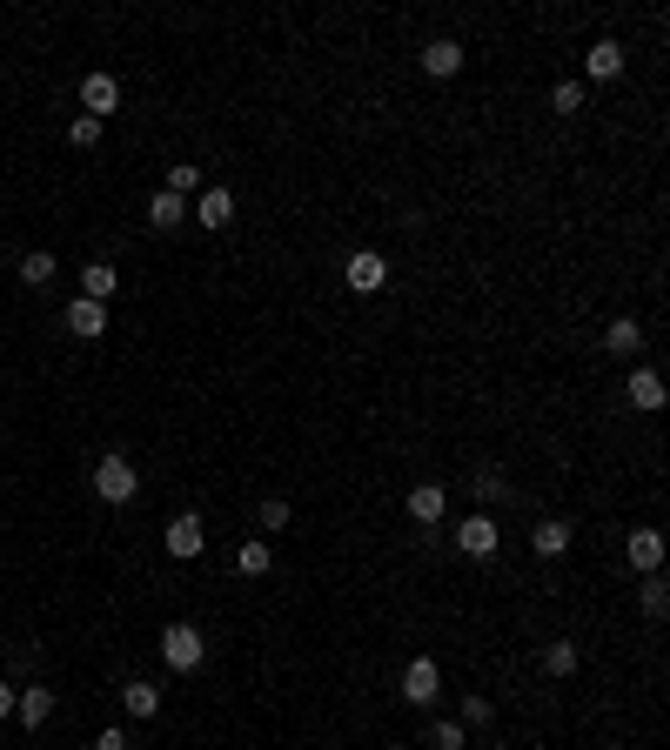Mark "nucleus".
Segmentation results:
<instances>
[{"mask_svg": "<svg viewBox=\"0 0 670 750\" xmlns=\"http://www.w3.org/2000/svg\"><path fill=\"white\" fill-rule=\"evenodd\" d=\"M94 750H128V737H121V730H101V737H94Z\"/></svg>", "mask_w": 670, "mask_h": 750, "instance_id": "nucleus-32", "label": "nucleus"}, {"mask_svg": "<svg viewBox=\"0 0 670 750\" xmlns=\"http://www.w3.org/2000/svg\"><path fill=\"white\" fill-rule=\"evenodd\" d=\"M148 221H155V228H175V221H188V208H181V195H168V188H161V195L148 201Z\"/></svg>", "mask_w": 670, "mask_h": 750, "instance_id": "nucleus-23", "label": "nucleus"}, {"mask_svg": "<svg viewBox=\"0 0 670 750\" xmlns=\"http://www.w3.org/2000/svg\"><path fill=\"white\" fill-rule=\"evenodd\" d=\"M61 322H67V329H74V335H88V342H94V335L108 329V302H88V295H74Z\"/></svg>", "mask_w": 670, "mask_h": 750, "instance_id": "nucleus-8", "label": "nucleus"}, {"mask_svg": "<svg viewBox=\"0 0 670 750\" xmlns=\"http://www.w3.org/2000/svg\"><path fill=\"white\" fill-rule=\"evenodd\" d=\"M81 108H88L94 121H108V114L121 108V81H114V74H88V81H81Z\"/></svg>", "mask_w": 670, "mask_h": 750, "instance_id": "nucleus-6", "label": "nucleus"}, {"mask_svg": "<svg viewBox=\"0 0 670 750\" xmlns=\"http://www.w3.org/2000/svg\"><path fill=\"white\" fill-rule=\"evenodd\" d=\"M114 282H121V275H114L108 262H88V268H81V295H88V302H108Z\"/></svg>", "mask_w": 670, "mask_h": 750, "instance_id": "nucleus-18", "label": "nucleus"}, {"mask_svg": "<svg viewBox=\"0 0 670 750\" xmlns=\"http://www.w3.org/2000/svg\"><path fill=\"white\" fill-rule=\"evenodd\" d=\"M436 690H443V670H436L429 657H416L409 670H402V697H409L416 710H423V704H436Z\"/></svg>", "mask_w": 670, "mask_h": 750, "instance_id": "nucleus-5", "label": "nucleus"}, {"mask_svg": "<svg viewBox=\"0 0 670 750\" xmlns=\"http://www.w3.org/2000/svg\"><path fill=\"white\" fill-rule=\"evenodd\" d=\"M543 670H550V677H577V643L557 637L550 650H543Z\"/></svg>", "mask_w": 670, "mask_h": 750, "instance_id": "nucleus-20", "label": "nucleus"}, {"mask_svg": "<svg viewBox=\"0 0 670 750\" xmlns=\"http://www.w3.org/2000/svg\"><path fill=\"white\" fill-rule=\"evenodd\" d=\"M21 282H27V288H47V282H54V255H47V248L21 255Z\"/></svg>", "mask_w": 670, "mask_h": 750, "instance_id": "nucleus-22", "label": "nucleus"}, {"mask_svg": "<svg viewBox=\"0 0 670 750\" xmlns=\"http://www.w3.org/2000/svg\"><path fill=\"white\" fill-rule=\"evenodd\" d=\"M201 188V168L195 161H175V168H168V195H195Z\"/></svg>", "mask_w": 670, "mask_h": 750, "instance_id": "nucleus-24", "label": "nucleus"}, {"mask_svg": "<svg viewBox=\"0 0 670 750\" xmlns=\"http://www.w3.org/2000/svg\"><path fill=\"white\" fill-rule=\"evenodd\" d=\"M342 275H349V288H356V295H376V288L389 282V262H382L376 248H356V255L342 262Z\"/></svg>", "mask_w": 670, "mask_h": 750, "instance_id": "nucleus-3", "label": "nucleus"}, {"mask_svg": "<svg viewBox=\"0 0 670 750\" xmlns=\"http://www.w3.org/2000/svg\"><path fill=\"white\" fill-rule=\"evenodd\" d=\"M0 717H14V684H0Z\"/></svg>", "mask_w": 670, "mask_h": 750, "instance_id": "nucleus-33", "label": "nucleus"}, {"mask_svg": "<svg viewBox=\"0 0 670 750\" xmlns=\"http://www.w3.org/2000/svg\"><path fill=\"white\" fill-rule=\"evenodd\" d=\"M550 101H557V114H577V108H583V88H577V81H557V94H550Z\"/></svg>", "mask_w": 670, "mask_h": 750, "instance_id": "nucleus-28", "label": "nucleus"}, {"mask_svg": "<svg viewBox=\"0 0 670 750\" xmlns=\"http://www.w3.org/2000/svg\"><path fill=\"white\" fill-rule=\"evenodd\" d=\"M134 489H141V476H134L128 456H101V463H94V496H101V503H128Z\"/></svg>", "mask_w": 670, "mask_h": 750, "instance_id": "nucleus-2", "label": "nucleus"}, {"mask_svg": "<svg viewBox=\"0 0 670 750\" xmlns=\"http://www.w3.org/2000/svg\"><path fill=\"white\" fill-rule=\"evenodd\" d=\"M657 563H664V536H657V530H637V536H630V570L657 576Z\"/></svg>", "mask_w": 670, "mask_h": 750, "instance_id": "nucleus-12", "label": "nucleus"}, {"mask_svg": "<svg viewBox=\"0 0 670 750\" xmlns=\"http://www.w3.org/2000/svg\"><path fill=\"white\" fill-rule=\"evenodd\" d=\"M201 543H208V536H201V516H195V509H181L175 523H168V556L188 563V556H201Z\"/></svg>", "mask_w": 670, "mask_h": 750, "instance_id": "nucleus-7", "label": "nucleus"}, {"mask_svg": "<svg viewBox=\"0 0 670 750\" xmlns=\"http://www.w3.org/2000/svg\"><path fill=\"white\" fill-rule=\"evenodd\" d=\"M429 744L436 750H463V724H436L429 730Z\"/></svg>", "mask_w": 670, "mask_h": 750, "instance_id": "nucleus-29", "label": "nucleus"}, {"mask_svg": "<svg viewBox=\"0 0 670 750\" xmlns=\"http://www.w3.org/2000/svg\"><path fill=\"white\" fill-rule=\"evenodd\" d=\"M490 717H496L490 697H469V704H463V724H490Z\"/></svg>", "mask_w": 670, "mask_h": 750, "instance_id": "nucleus-31", "label": "nucleus"}, {"mask_svg": "<svg viewBox=\"0 0 670 750\" xmlns=\"http://www.w3.org/2000/svg\"><path fill=\"white\" fill-rule=\"evenodd\" d=\"M201 650H208V643H201L195 623H168V630H161V657H168V670H181V677L201 670Z\"/></svg>", "mask_w": 670, "mask_h": 750, "instance_id": "nucleus-1", "label": "nucleus"}, {"mask_svg": "<svg viewBox=\"0 0 670 750\" xmlns=\"http://www.w3.org/2000/svg\"><path fill=\"white\" fill-rule=\"evenodd\" d=\"M409 516H416V523H443V483H416L409 489Z\"/></svg>", "mask_w": 670, "mask_h": 750, "instance_id": "nucleus-13", "label": "nucleus"}, {"mask_svg": "<svg viewBox=\"0 0 670 750\" xmlns=\"http://www.w3.org/2000/svg\"><path fill=\"white\" fill-rule=\"evenodd\" d=\"M603 349H610V355H637V349H644V329L624 315V322H610V329H603Z\"/></svg>", "mask_w": 670, "mask_h": 750, "instance_id": "nucleus-17", "label": "nucleus"}, {"mask_svg": "<svg viewBox=\"0 0 670 750\" xmlns=\"http://www.w3.org/2000/svg\"><path fill=\"white\" fill-rule=\"evenodd\" d=\"M530 543H536V556H563L570 550V523H563V516H543Z\"/></svg>", "mask_w": 670, "mask_h": 750, "instance_id": "nucleus-14", "label": "nucleus"}, {"mask_svg": "<svg viewBox=\"0 0 670 750\" xmlns=\"http://www.w3.org/2000/svg\"><path fill=\"white\" fill-rule=\"evenodd\" d=\"M195 215H201V228H228V221H235V195H228V188H201Z\"/></svg>", "mask_w": 670, "mask_h": 750, "instance_id": "nucleus-10", "label": "nucleus"}, {"mask_svg": "<svg viewBox=\"0 0 670 750\" xmlns=\"http://www.w3.org/2000/svg\"><path fill=\"white\" fill-rule=\"evenodd\" d=\"M47 710H54V690H47V684L14 690V717H21L27 730H41V724H47Z\"/></svg>", "mask_w": 670, "mask_h": 750, "instance_id": "nucleus-9", "label": "nucleus"}, {"mask_svg": "<svg viewBox=\"0 0 670 750\" xmlns=\"http://www.w3.org/2000/svg\"><path fill=\"white\" fill-rule=\"evenodd\" d=\"M67 141H74V148H94V141H101V121H94V114H81V121L67 128Z\"/></svg>", "mask_w": 670, "mask_h": 750, "instance_id": "nucleus-27", "label": "nucleus"}, {"mask_svg": "<svg viewBox=\"0 0 670 750\" xmlns=\"http://www.w3.org/2000/svg\"><path fill=\"white\" fill-rule=\"evenodd\" d=\"M670 610V583L664 576H644V617H664Z\"/></svg>", "mask_w": 670, "mask_h": 750, "instance_id": "nucleus-25", "label": "nucleus"}, {"mask_svg": "<svg viewBox=\"0 0 670 750\" xmlns=\"http://www.w3.org/2000/svg\"><path fill=\"white\" fill-rule=\"evenodd\" d=\"M630 402H637V409H664V375L637 369V375H630Z\"/></svg>", "mask_w": 670, "mask_h": 750, "instance_id": "nucleus-16", "label": "nucleus"}, {"mask_svg": "<svg viewBox=\"0 0 670 750\" xmlns=\"http://www.w3.org/2000/svg\"><path fill=\"white\" fill-rule=\"evenodd\" d=\"M423 67L436 74V81H449V74L463 67V47H456V41H429V47H423Z\"/></svg>", "mask_w": 670, "mask_h": 750, "instance_id": "nucleus-15", "label": "nucleus"}, {"mask_svg": "<svg viewBox=\"0 0 670 750\" xmlns=\"http://www.w3.org/2000/svg\"><path fill=\"white\" fill-rule=\"evenodd\" d=\"M121 704H128V717H155V710H161V690H155V684H128V690H121Z\"/></svg>", "mask_w": 670, "mask_h": 750, "instance_id": "nucleus-21", "label": "nucleus"}, {"mask_svg": "<svg viewBox=\"0 0 670 750\" xmlns=\"http://www.w3.org/2000/svg\"><path fill=\"white\" fill-rule=\"evenodd\" d=\"M583 67H590V81H617V74H624V47H617V41H597L590 54H583Z\"/></svg>", "mask_w": 670, "mask_h": 750, "instance_id": "nucleus-11", "label": "nucleus"}, {"mask_svg": "<svg viewBox=\"0 0 670 750\" xmlns=\"http://www.w3.org/2000/svg\"><path fill=\"white\" fill-rule=\"evenodd\" d=\"M282 523H289V503H282V496H268V503H262V530H282Z\"/></svg>", "mask_w": 670, "mask_h": 750, "instance_id": "nucleus-30", "label": "nucleus"}, {"mask_svg": "<svg viewBox=\"0 0 670 750\" xmlns=\"http://www.w3.org/2000/svg\"><path fill=\"white\" fill-rule=\"evenodd\" d=\"M476 496H483V503H503V496H510L503 469H483V476H476Z\"/></svg>", "mask_w": 670, "mask_h": 750, "instance_id": "nucleus-26", "label": "nucleus"}, {"mask_svg": "<svg viewBox=\"0 0 670 750\" xmlns=\"http://www.w3.org/2000/svg\"><path fill=\"white\" fill-rule=\"evenodd\" d=\"M496 543H503V530H496V516H463V530H456V550L463 556H496Z\"/></svg>", "mask_w": 670, "mask_h": 750, "instance_id": "nucleus-4", "label": "nucleus"}, {"mask_svg": "<svg viewBox=\"0 0 670 750\" xmlns=\"http://www.w3.org/2000/svg\"><path fill=\"white\" fill-rule=\"evenodd\" d=\"M268 563H275V556H268L262 536H248L242 550H235V570H242V576H268Z\"/></svg>", "mask_w": 670, "mask_h": 750, "instance_id": "nucleus-19", "label": "nucleus"}]
</instances>
